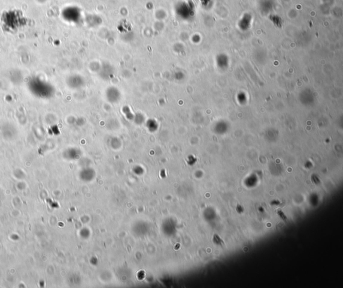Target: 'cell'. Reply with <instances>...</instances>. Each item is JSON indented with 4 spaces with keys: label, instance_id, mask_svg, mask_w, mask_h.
Listing matches in <instances>:
<instances>
[{
    "label": "cell",
    "instance_id": "obj_4",
    "mask_svg": "<svg viewBox=\"0 0 343 288\" xmlns=\"http://www.w3.org/2000/svg\"><path fill=\"white\" fill-rule=\"evenodd\" d=\"M236 210H237V213L239 214H242L243 212H244V208L243 206H241L240 204H237V206H236Z\"/></svg>",
    "mask_w": 343,
    "mask_h": 288
},
{
    "label": "cell",
    "instance_id": "obj_3",
    "mask_svg": "<svg viewBox=\"0 0 343 288\" xmlns=\"http://www.w3.org/2000/svg\"><path fill=\"white\" fill-rule=\"evenodd\" d=\"M277 214L278 216H279L280 218L282 220H283L284 222H286L287 221H288V218H287L286 214H284V212H283L282 210H280V209H278V210H277Z\"/></svg>",
    "mask_w": 343,
    "mask_h": 288
},
{
    "label": "cell",
    "instance_id": "obj_5",
    "mask_svg": "<svg viewBox=\"0 0 343 288\" xmlns=\"http://www.w3.org/2000/svg\"><path fill=\"white\" fill-rule=\"evenodd\" d=\"M281 204L280 202L277 201V200H275V201H273L272 202H271V205H274V206H278Z\"/></svg>",
    "mask_w": 343,
    "mask_h": 288
},
{
    "label": "cell",
    "instance_id": "obj_1",
    "mask_svg": "<svg viewBox=\"0 0 343 288\" xmlns=\"http://www.w3.org/2000/svg\"><path fill=\"white\" fill-rule=\"evenodd\" d=\"M32 83V87H31V91L34 93L36 95L38 96L40 98H45V97H49L51 94L52 89L50 87L48 86V85L43 83Z\"/></svg>",
    "mask_w": 343,
    "mask_h": 288
},
{
    "label": "cell",
    "instance_id": "obj_2",
    "mask_svg": "<svg viewBox=\"0 0 343 288\" xmlns=\"http://www.w3.org/2000/svg\"><path fill=\"white\" fill-rule=\"evenodd\" d=\"M213 242H214V244H215L216 245H217V246L223 247L224 244V241H223V239H222L221 237L216 234H215L214 235H213Z\"/></svg>",
    "mask_w": 343,
    "mask_h": 288
}]
</instances>
